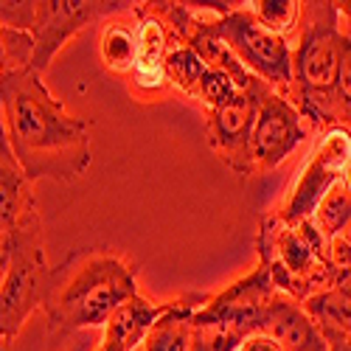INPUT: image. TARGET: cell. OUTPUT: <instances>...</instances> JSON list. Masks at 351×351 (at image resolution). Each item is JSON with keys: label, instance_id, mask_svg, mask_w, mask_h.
Instances as JSON below:
<instances>
[{"label": "cell", "instance_id": "9c48e42d", "mask_svg": "<svg viewBox=\"0 0 351 351\" xmlns=\"http://www.w3.org/2000/svg\"><path fill=\"white\" fill-rule=\"evenodd\" d=\"M267 90V84H258L256 90L237 93L230 101H225L217 110H208V146L222 158V163L250 178L256 171L253 160V124H256V110L258 99Z\"/></svg>", "mask_w": 351, "mask_h": 351}, {"label": "cell", "instance_id": "7c38bea8", "mask_svg": "<svg viewBox=\"0 0 351 351\" xmlns=\"http://www.w3.org/2000/svg\"><path fill=\"white\" fill-rule=\"evenodd\" d=\"M138 14V60L130 73L132 90L141 96H155L169 84L166 60L174 48L166 23L152 12L149 3H135Z\"/></svg>", "mask_w": 351, "mask_h": 351}, {"label": "cell", "instance_id": "8fae6325", "mask_svg": "<svg viewBox=\"0 0 351 351\" xmlns=\"http://www.w3.org/2000/svg\"><path fill=\"white\" fill-rule=\"evenodd\" d=\"M309 130L312 127L304 121L298 107L287 96L276 93L273 87H267L258 99L250 141L256 169H276L278 163H284L309 138Z\"/></svg>", "mask_w": 351, "mask_h": 351}, {"label": "cell", "instance_id": "ba28073f", "mask_svg": "<svg viewBox=\"0 0 351 351\" xmlns=\"http://www.w3.org/2000/svg\"><path fill=\"white\" fill-rule=\"evenodd\" d=\"M132 3L124 0H37V14L32 25V40H34V71H45L51 60L56 56L71 37H76L82 28L104 23L107 17L130 9Z\"/></svg>", "mask_w": 351, "mask_h": 351}, {"label": "cell", "instance_id": "484cf974", "mask_svg": "<svg viewBox=\"0 0 351 351\" xmlns=\"http://www.w3.org/2000/svg\"><path fill=\"white\" fill-rule=\"evenodd\" d=\"M9 143V135H6V121H3V101H0V149Z\"/></svg>", "mask_w": 351, "mask_h": 351}, {"label": "cell", "instance_id": "ffe728a7", "mask_svg": "<svg viewBox=\"0 0 351 351\" xmlns=\"http://www.w3.org/2000/svg\"><path fill=\"white\" fill-rule=\"evenodd\" d=\"M34 60V40L28 32H17V28L0 25V76L32 68Z\"/></svg>", "mask_w": 351, "mask_h": 351}, {"label": "cell", "instance_id": "277c9868", "mask_svg": "<svg viewBox=\"0 0 351 351\" xmlns=\"http://www.w3.org/2000/svg\"><path fill=\"white\" fill-rule=\"evenodd\" d=\"M256 250L258 265L270 270L276 289L298 304H306L335 284L337 267L329 258V239L315 219L289 225L278 211L267 214L258 225Z\"/></svg>", "mask_w": 351, "mask_h": 351}, {"label": "cell", "instance_id": "44dd1931", "mask_svg": "<svg viewBox=\"0 0 351 351\" xmlns=\"http://www.w3.org/2000/svg\"><path fill=\"white\" fill-rule=\"evenodd\" d=\"M343 17V48H340V73H337V96L343 104L351 101V3H340ZM343 124V121H340Z\"/></svg>", "mask_w": 351, "mask_h": 351}, {"label": "cell", "instance_id": "d4e9b609", "mask_svg": "<svg viewBox=\"0 0 351 351\" xmlns=\"http://www.w3.org/2000/svg\"><path fill=\"white\" fill-rule=\"evenodd\" d=\"M324 337L329 343V351H351V335L332 332V335H324Z\"/></svg>", "mask_w": 351, "mask_h": 351}, {"label": "cell", "instance_id": "6da1fadb", "mask_svg": "<svg viewBox=\"0 0 351 351\" xmlns=\"http://www.w3.org/2000/svg\"><path fill=\"white\" fill-rule=\"evenodd\" d=\"M0 101L9 146L28 180L71 183L90 169L93 149L87 121L56 99L43 73L23 68L0 76Z\"/></svg>", "mask_w": 351, "mask_h": 351}, {"label": "cell", "instance_id": "7a4b0ae2", "mask_svg": "<svg viewBox=\"0 0 351 351\" xmlns=\"http://www.w3.org/2000/svg\"><path fill=\"white\" fill-rule=\"evenodd\" d=\"M138 292L135 270L115 253H76L51 270L43 312L51 332L99 329Z\"/></svg>", "mask_w": 351, "mask_h": 351}, {"label": "cell", "instance_id": "4316f807", "mask_svg": "<svg viewBox=\"0 0 351 351\" xmlns=\"http://www.w3.org/2000/svg\"><path fill=\"white\" fill-rule=\"evenodd\" d=\"M343 127H348V130H351V101H348V104H343Z\"/></svg>", "mask_w": 351, "mask_h": 351}, {"label": "cell", "instance_id": "d6986e66", "mask_svg": "<svg viewBox=\"0 0 351 351\" xmlns=\"http://www.w3.org/2000/svg\"><path fill=\"white\" fill-rule=\"evenodd\" d=\"M247 9L256 14V20L281 37H292L301 23V3L298 0H253Z\"/></svg>", "mask_w": 351, "mask_h": 351}, {"label": "cell", "instance_id": "ac0fdd59", "mask_svg": "<svg viewBox=\"0 0 351 351\" xmlns=\"http://www.w3.org/2000/svg\"><path fill=\"white\" fill-rule=\"evenodd\" d=\"M208 65L199 60V56L189 48V45H174L169 60H166V79L171 87H178L186 96L197 99V90H199V82L206 76Z\"/></svg>", "mask_w": 351, "mask_h": 351}, {"label": "cell", "instance_id": "4fadbf2b", "mask_svg": "<svg viewBox=\"0 0 351 351\" xmlns=\"http://www.w3.org/2000/svg\"><path fill=\"white\" fill-rule=\"evenodd\" d=\"M258 332L270 335L284 351H329L324 332L309 317L304 304L281 295V292L270 301L265 315H261Z\"/></svg>", "mask_w": 351, "mask_h": 351}, {"label": "cell", "instance_id": "3957f363", "mask_svg": "<svg viewBox=\"0 0 351 351\" xmlns=\"http://www.w3.org/2000/svg\"><path fill=\"white\" fill-rule=\"evenodd\" d=\"M343 48V17L337 0H306L292 45V87L287 99L298 107L312 130L343 127L337 96Z\"/></svg>", "mask_w": 351, "mask_h": 351}, {"label": "cell", "instance_id": "e0dca14e", "mask_svg": "<svg viewBox=\"0 0 351 351\" xmlns=\"http://www.w3.org/2000/svg\"><path fill=\"white\" fill-rule=\"evenodd\" d=\"M99 56L110 73L130 76L138 60V14L135 3L101 23Z\"/></svg>", "mask_w": 351, "mask_h": 351}, {"label": "cell", "instance_id": "603a6c76", "mask_svg": "<svg viewBox=\"0 0 351 351\" xmlns=\"http://www.w3.org/2000/svg\"><path fill=\"white\" fill-rule=\"evenodd\" d=\"M239 351H284L270 335H265V332H256V335H250L245 343H242V348Z\"/></svg>", "mask_w": 351, "mask_h": 351}, {"label": "cell", "instance_id": "cb8c5ba5", "mask_svg": "<svg viewBox=\"0 0 351 351\" xmlns=\"http://www.w3.org/2000/svg\"><path fill=\"white\" fill-rule=\"evenodd\" d=\"M332 287L340 289V292H346V295H351V265L337 267V273H335V284H332Z\"/></svg>", "mask_w": 351, "mask_h": 351}, {"label": "cell", "instance_id": "7402d4cb", "mask_svg": "<svg viewBox=\"0 0 351 351\" xmlns=\"http://www.w3.org/2000/svg\"><path fill=\"white\" fill-rule=\"evenodd\" d=\"M37 14V0H0V25L32 32Z\"/></svg>", "mask_w": 351, "mask_h": 351}, {"label": "cell", "instance_id": "5bb4252c", "mask_svg": "<svg viewBox=\"0 0 351 351\" xmlns=\"http://www.w3.org/2000/svg\"><path fill=\"white\" fill-rule=\"evenodd\" d=\"M37 217L40 211H37L34 183L28 180V174L17 163L12 146L6 143L0 149V230L14 233Z\"/></svg>", "mask_w": 351, "mask_h": 351}, {"label": "cell", "instance_id": "30bf717a", "mask_svg": "<svg viewBox=\"0 0 351 351\" xmlns=\"http://www.w3.org/2000/svg\"><path fill=\"white\" fill-rule=\"evenodd\" d=\"M276 295L278 289L270 270L265 265H256L247 276L211 295L208 304L191 317V324H225L242 329L245 335H256L261 329V315Z\"/></svg>", "mask_w": 351, "mask_h": 351}, {"label": "cell", "instance_id": "5b68a950", "mask_svg": "<svg viewBox=\"0 0 351 351\" xmlns=\"http://www.w3.org/2000/svg\"><path fill=\"white\" fill-rule=\"evenodd\" d=\"M206 28L222 40L239 62L273 87L276 93L287 96L292 87V43L270 28H265L247 3H230L228 12L206 17Z\"/></svg>", "mask_w": 351, "mask_h": 351}, {"label": "cell", "instance_id": "83f0119b", "mask_svg": "<svg viewBox=\"0 0 351 351\" xmlns=\"http://www.w3.org/2000/svg\"><path fill=\"white\" fill-rule=\"evenodd\" d=\"M73 351H90V346H84V343H82V346H76Z\"/></svg>", "mask_w": 351, "mask_h": 351}, {"label": "cell", "instance_id": "52a82bcc", "mask_svg": "<svg viewBox=\"0 0 351 351\" xmlns=\"http://www.w3.org/2000/svg\"><path fill=\"white\" fill-rule=\"evenodd\" d=\"M351 163V130L348 127H329L298 174L295 186H292L287 202L278 208L284 222L301 225L315 217L320 202L329 197V191L340 183L343 169Z\"/></svg>", "mask_w": 351, "mask_h": 351}, {"label": "cell", "instance_id": "2e32d148", "mask_svg": "<svg viewBox=\"0 0 351 351\" xmlns=\"http://www.w3.org/2000/svg\"><path fill=\"white\" fill-rule=\"evenodd\" d=\"M208 292H186V295L169 298V309L146 335L143 351H191V317L208 304Z\"/></svg>", "mask_w": 351, "mask_h": 351}, {"label": "cell", "instance_id": "8992f818", "mask_svg": "<svg viewBox=\"0 0 351 351\" xmlns=\"http://www.w3.org/2000/svg\"><path fill=\"white\" fill-rule=\"evenodd\" d=\"M12 239H14L12 267L3 287H0V340L3 343L14 340L25 320L37 309H43L51 284L43 219L37 217L25 222L20 230L12 233Z\"/></svg>", "mask_w": 351, "mask_h": 351}, {"label": "cell", "instance_id": "9a60e30c", "mask_svg": "<svg viewBox=\"0 0 351 351\" xmlns=\"http://www.w3.org/2000/svg\"><path fill=\"white\" fill-rule=\"evenodd\" d=\"M166 309H169V301L158 304L143 295H135L107 320L104 337L96 346V351H135L138 346H143L146 335L166 315Z\"/></svg>", "mask_w": 351, "mask_h": 351}]
</instances>
